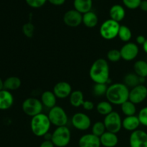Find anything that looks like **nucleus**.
<instances>
[{
	"instance_id": "nucleus-1",
	"label": "nucleus",
	"mask_w": 147,
	"mask_h": 147,
	"mask_svg": "<svg viewBox=\"0 0 147 147\" xmlns=\"http://www.w3.org/2000/svg\"><path fill=\"white\" fill-rule=\"evenodd\" d=\"M89 76L95 83H106L110 77V68L109 63L103 58L95 60L90 66Z\"/></svg>"
},
{
	"instance_id": "nucleus-2",
	"label": "nucleus",
	"mask_w": 147,
	"mask_h": 147,
	"mask_svg": "<svg viewBox=\"0 0 147 147\" xmlns=\"http://www.w3.org/2000/svg\"><path fill=\"white\" fill-rule=\"evenodd\" d=\"M129 92L130 90L124 83H113L108 87L106 97L112 105L121 106L129 100Z\"/></svg>"
},
{
	"instance_id": "nucleus-3",
	"label": "nucleus",
	"mask_w": 147,
	"mask_h": 147,
	"mask_svg": "<svg viewBox=\"0 0 147 147\" xmlns=\"http://www.w3.org/2000/svg\"><path fill=\"white\" fill-rule=\"evenodd\" d=\"M51 125L47 115L41 113L34 117H32L30 121V129L34 136L43 137L49 132Z\"/></svg>"
},
{
	"instance_id": "nucleus-4",
	"label": "nucleus",
	"mask_w": 147,
	"mask_h": 147,
	"mask_svg": "<svg viewBox=\"0 0 147 147\" xmlns=\"http://www.w3.org/2000/svg\"><path fill=\"white\" fill-rule=\"evenodd\" d=\"M71 140V132L66 126L56 127L52 133L51 141L55 146L66 147Z\"/></svg>"
},
{
	"instance_id": "nucleus-5",
	"label": "nucleus",
	"mask_w": 147,
	"mask_h": 147,
	"mask_svg": "<svg viewBox=\"0 0 147 147\" xmlns=\"http://www.w3.org/2000/svg\"><path fill=\"white\" fill-rule=\"evenodd\" d=\"M120 26L119 22L109 19L102 23L100 27L99 32L100 36L105 40H113L118 37Z\"/></svg>"
},
{
	"instance_id": "nucleus-6",
	"label": "nucleus",
	"mask_w": 147,
	"mask_h": 147,
	"mask_svg": "<svg viewBox=\"0 0 147 147\" xmlns=\"http://www.w3.org/2000/svg\"><path fill=\"white\" fill-rule=\"evenodd\" d=\"M47 116L51 124L54 125L56 127L66 126L68 121L67 113L63 108L59 106H55L50 109Z\"/></svg>"
},
{
	"instance_id": "nucleus-7",
	"label": "nucleus",
	"mask_w": 147,
	"mask_h": 147,
	"mask_svg": "<svg viewBox=\"0 0 147 147\" xmlns=\"http://www.w3.org/2000/svg\"><path fill=\"white\" fill-rule=\"evenodd\" d=\"M22 109L23 112L27 116L34 117L42 113L43 109V105L41 100L37 98H27L23 101L22 104Z\"/></svg>"
},
{
	"instance_id": "nucleus-8",
	"label": "nucleus",
	"mask_w": 147,
	"mask_h": 147,
	"mask_svg": "<svg viewBox=\"0 0 147 147\" xmlns=\"http://www.w3.org/2000/svg\"><path fill=\"white\" fill-rule=\"evenodd\" d=\"M103 123L107 131L117 134L122 128V119L120 114L116 111H112L105 116Z\"/></svg>"
},
{
	"instance_id": "nucleus-9",
	"label": "nucleus",
	"mask_w": 147,
	"mask_h": 147,
	"mask_svg": "<svg viewBox=\"0 0 147 147\" xmlns=\"http://www.w3.org/2000/svg\"><path fill=\"white\" fill-rule=\"evenodd\" d=\"M72 125L79 131H86L91 126V120L87 114L78 112L71 119Z\"/></svg>"
},
{
	"instance_id": "nucleus-10",
	"label": "nucleus",
	"mask_w": 147,
	"mask_h": 147,
	"mask_svg": "<svg viewBox=\"0 0 147 147\" xmlns=\"http://www.w3.org/2000/svg\"><path fill=\"white\" fill-rule=\"evenodd\" d=\"M121 59L126 61H131L136 58L139 53V46L136 43L129 42L123 45L120 50Z\"/></svg>"
},
{
	"instance_id": "nucleus-11",
	"label": "nucleus",
	"mask_w": 147,
	"mask_h": 147,
	"mask_svg": "<svg viewBox=\"0 0 147 147\" xmlns=\"http://www.w3.org/2000/svg\"><path fill=\"white\" fill-rule=\"evenodd\" d=\"M147 98V87L140 84L133 88L129 92V100L134 104H140Z\"/></svg>"
},
{
	"instance_id": "nucleus-12",
	"label": "nucleus",
	"mask_w": 147,
	"mask_h": 147,
	"mask_svg": "<svg viewBox=\"0 0 147 147\" xmlns=\"http://www.w3.org/2000/svg\"><path fill=\"white\" fill-rule=\"evenodd\" d=\"M63 22L70 27H76L83 23V14L76 10L70 9L63 15Z\"/></svg>"
},
{
	"instance_id": "nucleus-13",
	"label": "nucleus",
	"mask_w": 147,
	"mask_h": 147,
	"mask_svg": "<svg viewBox=\"0 0 147 147\" xmlns=\"http://www.w3.org/2000/svg\"><path fill=\"white\" fill-rule=\"evenodd\" d=\"M130 147H147V133L141 129L131 132L129 137Z\"/></svg>"
},
{
	"instance_id": "nucleus-14",
	"label": "nucleus",
	"mask_w": 147,
	"mask_h": 147,
	"mask_svg": "<svg viewBox=\"0 0 147 147\" xmlns=\"http://www.w3.org/2000/svg\"><path fill=\"white\" fill-rule=\"evenodd\" d=\"M53 92L57 98L65 99L70 97L73 90L70 83L65 81H60L55 85Z\"/></svg>"
},
{
	"instance_id": "nucleus-15",
	"label": "nucleus",
	"mask_w": 147,
	"mask_h": 147,
	"mask_svg": "<svg viewBox=\"0 0 147 147\" xmlns=\"http://www.w3.org/2000/svg\"><path fill=\"white\" fill-rule=\"evenodd\" d=\"M79 147H100V138L93 134L83 135L78 141Z\"/></svg>"
},
{
	"instance_id": "nucleus-16",
	"label": "nucleus",
	"mask_w": 147,
	"mask_h": 147,
	"mask_svg": "<svg viewBox=\"0 0 147 147\" xmlns=\"http://www.w3.org/2000/svg\"><path fill=\"white\" fill-rule=\"evenodd\" d=\"M141 123L139 121L138 116H126L122 120V128L128 131H134L139 129Z\"/></svg>"
},
{
	"instance_id": "nucleus-17",
	"label": "nucleus",
	"mask_w": 147,
	"mask_h": 147,
	"mask_svg": "<svg viewBox=\"0 0 147 147\" xmlns=\"http://www.w3.org/2000/svg\"><path fill=\"white\" fill-rule=\"evenodd\" d=\"M14 97L9 90L3 89L0 91V110H7L12 106Z\"/></svg>"
},
{
	"instance_id": "nucleus-18",
	"label": "nucleus",
	"mask_w": 147,
	"mask_h": 147,
	"mask_svg": "<svg viewBox=\"0 0 147 147\" xmlns=\"http://www.w3.org/2000/svg\"><path fill=\"white\" fill-rule=\"evenodd\" d=\"M100 141L103 147H115L119 143V138L116 134L106 131L100 137Z\"/></svg>"
},
{
	"instance_id": "nucleus-19",
	"label": "nucleus",
	"mask_w": 147,
	"mask_h": 147,
	"mask_svg": "<svg viewBox=\"0 0 147 147\" xmlns=\"http://www.w3.org/2000/svg\"><path fill=\"white\" fill-rule=\"evenodd\" d=\"M109 15H110V19L117 22H120L126 16V10L123 6L120 4H114L111 7L109 10Z\"/></svg>"
},
{
	"instance_id": "nucleus-20",
	"label": "nucleus",
	"mask_w": 147,
	"mask_h": 147,
	"mask_svg": "<svg viewBox=\"0 0 147 147\" xmlns=\"http://www.w3.org/2000/svg\"><path fill=\"white\" fill-rule=\"evenodd\" d=\"M57 99V97L54 94V93L50 90L44 91L42 93L41 97H40V100H41L43 106L50 109L56 106Z\"/></svg>"
},
{
	"instance_id": "nucleus-21",
	"label": "nucleus",
	"mask_w": 147,
	"mask_h": 147,
	"mask_svg": "<svg viewBox=\"0 0 147 147\" xmlns=\"http://www.w3.org/2000/svg\"><path fill=\"white\" fill-rule=\"evenodd\" d=\"M74 9L82 14L91 11L93 7V0H74Z\"/></svg>"
},
{
	"instance_id": "nucleus-22",
	"label": "nucleus",
	"mask_w": 147,
	"mask_h": 147,
	"mask_svg": "<svg viewBox=\"0 0 147 147\" xmlns=\"http://www.w3.org/2000/svg\"><path fill=\"white\" fill-rule=\"evenodd\" d=\"M98 18L97 14L93 11H90L83 14V24L88 28H93L97 25Z\"/></svg>"
},
{
	"instance_id": "nucleus-23",
	"label": "nucleus",
	"mask_w": 147,
	"mask_h": 147,
	"mask_svg": "<svg viewBox=\"0 0 147 147\" xmlns=\"http://www.w3.org/2000/svg\"><path fill=\"white\" fill-rule=\"evenodd\" d=\"M70 103L73 107H80L83 106L84 103V95L81 90H76L71 93L70 97H69Z\"/></svg>"
},
{
	"instance_id": "nucleus-24",
	"label": "nucleus",
	"mask_w": 147,
	"mask_h": 147,
	"mask_svg": "<svg viewBox=\"0 0 147 147\" xmlns=\"http://www.w3.org/2000/svg\"><path fill=\"white\" fill-rule=\"evenodd\" d=\"M22 85V81L20 78L17 76H11L4 81V89L9 90H15L20 88Z\"/></svg>"
},
{
	"instance_id": "nucleus-25",
	"label": "nucleus",
	"mask_w": 147,
	"mask_h": 147,
	"mask_svg": "<svg viewBox=\"0 0 147 147\" xmlns=\"http://www.w3.org/2000/svg\"><path fill=\"white\" fill-rule=\"evenodd\" d=\"M134 73L139 77L147 78V62L143 60H139L134 64Z\"/></svg>"
},
{
	"instance_id": "nucleus-26",
	"label": "nucleus",
	"mask_w": 147,
	"mask_h": 147,
	"mask_svg": "<svg viewBox=\"0 0 147 147\" xmlns=\"http://www.w3.org/2000/svg\"><path fill=\"white\" fill-rule=\"evenodd\" d=\"M123 83L127 86L128 88H133L140 85V80H139V76L135 73H127L123 78Z\"/></svg>"
},
{
	"instance_id": "nucleus-27",
	"label": "nucleus",
	"mask_w": 147,
	"mask_h": 147,
	"mask_svg": "<svg viewBox=\"0 0 147 147\" xmlns=\"http://www.w3.org/2000/svg\"><path fill=\"white\" fill-rule=\"evenodd\" d=\"M96 111L101 116H107L113 111V106L108 100H103L99 102L96 106Z\"/></svg>"
},
{
	"instance_id": "nucleus-28",
	"label": "nucleus",
	"mask_w": 147,
	"mask_h": 147,
	"mask_svg": "<svg viewBox=\"0 0 147 147\" xmlns=\"http://www.w3.org/2000/svg\"><path fill=\"white\" fill-rule=\"evenodd\" d=\"M121 109L123 115L126 116H131L136 115V104L132 103L129 100H126V102L121 105Z\"/></svg>"
},
{
	"instance_id": "nucleus-29",
	"label": "nucleus",
	"mask_w": 147,
	"mask_h": 147,
	"mask_svg": "<svg viewBox=\"0 0 147 147\" xmlns=\"http://www.w3.org/2000/svg\"><path fill=\"white\" fill-rule=\"evenodd\" d=\"M118 37H119L121 41L124 42H129L132 37V32L131 30H130L129 27L126 25H121L119 28V34Z\"/></svg>"
},
{
	"instance_id": "nucleus-30",
	"label": "nucleus",
	"mask_w": 147,
	"mask_h": 147,
	"mask_svg": "<svg viewBox=\"0 0 147 147\" xmlns=\"http://www.w3.org/2000/svg\"><path fill=\"white\" fill-rule=\"evenodd\" d=\"M108 87L109 86L106 83H95L93 87V93L94 96L98 97L106 96Z\"/></svg>"
},
{
	"instance_id": "nucleus-31",
	"label": "nucleus",
	"mask_w": 147,
	"mask_h": 147,
	"mask_svg": "<svg viewBox=\"0 0 147 147\" xmlns=\"http://www.w3.org/2000/svg\"><path fill=\"white\" fill-rule=\"evenodd\" d=\"M92 134L100 138L106 131V126L102 121H97L92 126Z\"/></svg>"
},
{
	"instance_id": "nucleus-32",
	"label": "nucleus",
	"mask_w": 147,
	"mask_h": 147,
	"mask_svg": "<svg viewBox=\"0 0 147 147\" xmlns=\"http://www.w3.org/2000/svg\"><path fill=\"white\" fill-rule=\"evenodd\" d=\"M107 59L112 63H116L121 59L120 50L116 49L110 50L107 53Z\"/></svg>"
},
{
	"instance_id": "nucleus-33",
	"label": "nucleus",
	"mask_w": 147,
	"mask_h": 147,
	"mask_svg": "<svg viewBox=\"0 0 147 147\" xmlns=\"http://www.w3.org/2000/svg\"><path fill=\"white\" fill-rule=\"evenodd\" d=\"M34 26L32 22H29L25 23L24 25L22 26V32L24 35L28 38H31L34 35Z\"/></svg>"
},
{
	"instance_id": "nucleus-34",
	"label": "nucleus",
	"mask_w": 147,
	"mask_h": 147,
	"mask_svg": "<svg viewBox=\"0 0 147 147\" xmlns=\"http://www.w3.org/2000/svg\"><path fill=\"white\" fill-rule=\"evenodd\" d=\"M142 0H122L123 5L129 9H136L140 7Z\"/></svg>"
},
{
	"instance_id": "nucleus-35",
	"label": "nucleus",
	"mask_w": 147,
	"mask_h": 147,
	"mask_svg": "<svg viewBox=\"0 0 147 147\" xmlns=\"http://www.w3.org/2000/svg\"><path fill=\"white\" fill-rule=\"evenodd\" d=\"M138 118L140 121L141 125L147 127V106L141 109L138 114Z\"/></svg>"
},
{
	"instance_id": "nucleus-36",
	"label": "nucleus",
	"mask_w": 147,
	"mask_h": 147,
	"mask_svg": "<svg viewBox=\"0 0 147 147\" xmlns=\"http://www.w3.org/2000/svg\"><path fill=\"white\" fill-rule=\"evenodd\" d=\"M47 0H25L28 6L32 8H40L45 5Z\"/></svg>"
},
{
	"instance_id": "nucleus-37",
	"label": "nucleus",
	"mask_w": 147,
	"mask_h": 147,
	"mask_svg": "<svg viewBox=\"0 0 147 147\" xmlns=\"http://www.w3.org/2000/svg\"><path fill=\"white\" fill-rule=\"evenodd\" d=\"M83 108L85 109L86 111H92L93 109H94L95 106H94V103H93L92 101L88 100H86L84 101L83 104Z\"/></svg>"
},
{
	"instance_id": "nucleus-38",
	"label": "nucleus",
	"mask_w": 147,
	"mask_h": 147,
	"mask_svg": "<svg viewBox=\"0 0 147 147\" xmlns=\"http://www.w3.org/2000/svg\"><path fill=\"white\" fill-rule=\"evenodd\" d=\"M146 38L142 34H140V35H138L136 38V44L141 45H143L144 44V42H146Z\"/></svg>"
},
{
	"instance_id": "nucleus-39",
	"label": "nucleus",
	"mask_w": 147,
	"mask_h": 147,
	"mask_svg": "<svg viewBox=\"0 0 147 147\" xmlns=\"http://www.w3.org/2000/svg\"><path fill=\"white\" fill-rule=\"evenodd\" d=\"M40 147H55V145L52 141L44 140L40 144Z\"/></svg>"
},
{
	"instance_id": "nucleus-40",
	"label": "nucleus",
	"mask_w": 147,
	"mask_h": 147,
	"mask_svg": "<svg viewBox=\"0 0 147 147\" xmlns=\"http://www.w3.org/2000/svg\"><path fill=\"white\" fill-rule=\"evenodd\" d=\"M47 1L54 6H61L65 2V0H47Z\"/></svg>"
},
{
	"instance_id": "nucleus-41",
	"label": "nucleus",
	"mask_w": 147,
	"mask_h": 147,
	"mask_svg": "<svg viewBox=\"0 0 147 147\" xmlns=\"http://www.w3.org/2000/svg\"><path fill=\"white\" fill-rule=\"evenodd\" d=\"M139 8L144 11H146L147 12V0H142L141 2L140 7Z\"/></svg>"
},
{
	"instance_id": "nucleus-42",
	"label": "nucleus",
	"mask_w": 147,
	"mask_h": 147,
	"mask_svg": "<svg viewBox=\"0 0 147 147\" xmlns=\"http://www.w3.org/2000/svg\"><path fill=\"white\" fill-rule=\"evenodd\" d=\"M43 138H44L45 140L51 141V139H52V134L50 133V132H48V133H47L44 136H43Z\"/></svg>"
},
{
	"instance_id": "nucleus-43",
	"label": "nucleus",
	"mask_w": 147,
	"mask_h": 147,
	"mask_svg": "<svg viewBox=\"0 0 147 147\" xmlns=\"http://www.w3.org/2000/svg\"><path fill=\"white\" fill-rule=\"evenodd\" d=\"M142 46H143V50L144 51V53L147 54V38H146V42H144V44Z\"/></svg>"
},
{
	"instance_id": "nucleus-44",
	"label": "nucleus",
	"mask_w": 147,
	"mask_h": 147,
	"mask_svg": "<svg viewBox=\"0 0 147 147\" xmlns=\"http://www.w3.org/2000/svg\"><path fill=\"white\" fill-rule=\"evenodd\" d=\"M4 89V81L0 78V91Z\"/></svg>"
},
{
	"instance_id": "nucleus-45",
	"label": "nucleus",
	"mask_w": 147,
	"mask_h": 147,
	"mask_svg": "<svg viewBox=\"0 0 147 147\" xmlns=\"http://www.w3.org/2000/svg\"><path fill=\"white\" fill-rule=\"evenodd\" d=\"M146 81H147V78H146Z\"/></svg>"
}]
</instances>
